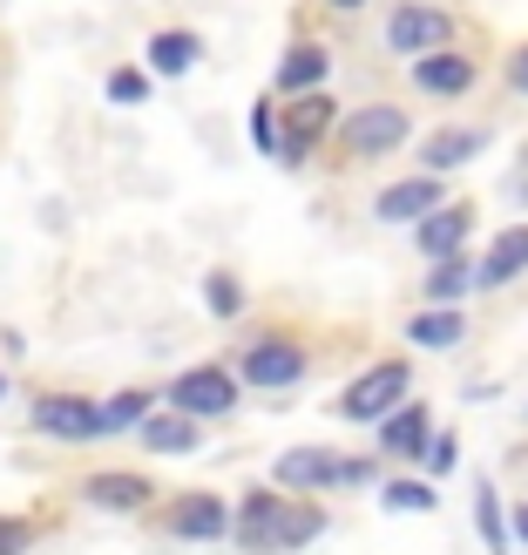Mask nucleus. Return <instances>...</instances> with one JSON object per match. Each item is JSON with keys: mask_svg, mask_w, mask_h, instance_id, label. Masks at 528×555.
<instances>
[{"mask_svg": "<svg viewBox=\"0 0 528 555\" xmlns=\"http://www.w3.org/2000/svg\"><path fill=\"white\" fill-rule=\"evenodd\" d=\"M508 89H515V95H528V41L508 54Z\"/></svg>", "mask_w": 528, "mask_h": 555, "instance_id": "obj_32", "label": "nucleus"}, {"mask_svg": "<svg viewBox=\"0 0 528 555\" xmlns=\"http://www.w3.org/2000/svg\"><path fill=\"white\" fill-rule=\"evenodd\" d=\"M521 271H528V224H508L502 237L488 244V258L475 264V285L481 292H502V285H515Z\"/></svg>", "mask_w": 528, "mask_h": 555, "instance_id": "obj_17", "label": "nucleus"}, {"mask_svg": "<svg viewBox=\"0 0 528 555\" xmlns=\"http://www.w3.org/2000/svg\"><path fill=\"white\" fill-rule=\"evenodd\" d=\"M440 204H448V183L421 170V177L386 183L379 197H373V217H379V224H421V217H427V210H440Z\"/></svg>", "mask_w": 528, "mask_h": 555, "instance_id": "obj_14", "label": "nucleus"}, {"mask_svg": "<svg viewBox=\"0 0 528 555\" xmlns=\"http://www.w3.org/2000/svg\"><path fill=\"white\" fill-rule=\"evenodd\" d=\"M54 535V515H21V508H0V555H35Z\"/></svg>", "mask_w": 528, "mask_h": 555, "instance_id": "obj_24", "label": "nucleus"}, {"mask_svg": "<svg viewBox=\"0 0 528 555\" xmlns=\"http://www.w3.org/2000/svg\"><path fill=\"white\" fill-rule=\"evenodd\" d=\"M332 122H339V108H332L325 95H292V108L278 116V150L271 156H285L292 170H298V163L332 135Z\"/></svg>", "mask_w": 528, "mask_h": 555, "instance_id": "obj_9", "label": "nucleus"}, {"mask_svg": "<svg viewBox=\"0 0 528 555\" xmlns=\"http://www.w3.org/2000/svg\"><path fill=\"white\" fill-rule=\"evenodd\" d=\"M373 481H379V461L339 454V467H332V488H373Z\"/></svg>", "mask_w": 528, "mask_h": 555, "instance_id": "obj_29", "label": "nucleus"}, {"mask_svg": "<svg viewBox=\"0 0 528 555\" xmlns=\"http://www.w3.org/2000/svg\"><path fill=\"white\" fill-rule=\"evenodd\" d=\"M481 150H488V129H440L421 143V170L440 177V170H454V163H475Z\"/></svg>", "mask_w": 528, "mask_h": 555, "instance_id": "obj_19", "label": "nucleus"}, {"mask_svg": "<svg viewBox=\"0 0 528 555\" xmlns=\"http://www.w3.org/2000/svg\"><path fill=\"white\" fill-rule=\"evenodd\" d=\"M400 400H413V359H373L366 373H352L339 386L332 413H339L346 427H379Z\"/></svg>", "mask_w": 528, "mask_h": 555, "instance_id": "obj_3", "label": "nucleus"}, {"mask_svg": "<svg viewBox=\"0 0 528 555\" xmlns=\"http://www.w3.org/2000/svg\"><path fill=\"white\" fill-rule=\"evenodd\" d=\"M325 508L319 502H305V494H278L271 481L258 488H244L237 502H231V542L244 555H298V548H312L325 535Z\"/></svg>", "mask_w": 528, "mask_h": 555, "instance_id": "obj_1", "label": "nucleus"}, {"mask_svg": "<svg viewBox=\"0 0 528 555\" xmlns=\"http://www.w3.org/2000/svg\"><path fill=\"white\" fill-rule=\"evenodd\" d=\"M475 529H481L488 555H521V548H515V535H508V502H502V488H494L488 475L475 481Z\"/></svg>", "mask_w": 528, "mask_h": 555, "instance_id": "obj_20", "label": "nucleus"}, {"mask_svg": "<svg viewBox=\"0 0 528 555\" xmlns=\"http://www.w3.org/2000/svg\"><path fill=\"white\" fill-rule=\"evenodd\" d=\"M421 467H427V481L454 475V467H461V440H454V434H434V440H427V454H421Z\"/></svg>", "mask_w": 528, "mask_h": 555, "instance_id": "obj_28", "label": "nucleus"}, {"mask_svg": "<svg viewBox=\"0 0 528 555\" xmlns=\"http://www.w3.org/2000/svg\"><path fill=\"white\" fill-rule=\"evenodd\" d=\"M475 81H481V68H475V54H461V48H434V54L413 62V89L427 102H461Z\"/></svg>", "mask_w": 528, "mask_h": 555, "instance_id": "obj_12", "label": "nucleus"}, {"mask_svg": "<svg viewBox=\"0 0 528 555\" xmlns=\"http://www.w3.org/2000/svg\"><path fill=\"white\" fill-rule=\"evenodd\" d=\"M467 237H475V204L467 197H448L440 210H427L421 224H413V244H421V258L440 264V258H461Z\"/></svg>", "mask_w": 528, "mask_h": 555, "instance_id": "obj_11", "label": "nucleus"}, {"mask_svg": "<svg viewBox=\"0 0 528 555\" xmlns=\"http://www.w3.org/2000/svg\"><path fill=\"white\" fill-rule=\"evenodd\" d=\"M197 54H204V41L183 35V27H170V35L150 41V75H190V68H197Z\"/></svg>", "mask_w": 528, "mask_h": 555, "instance_id": "obj_25", "label": "nucleus"}, {"mask_svg": "<svg viewBox=\"0 0 528 555\" xmlns=\"http://www.w3.org/2000/svg\"><path fill=\"white\" fill-rule=\"evenodd\" d=\"M75 502H81V508H95V515L143 521V515L163 502V488L143 475V467H89V475L75 481Z\"/></svg>", "mask_w": 528, "mask_h": 555, "instance_id": "obj_8", "label": "nucleus"}, {"mask_svg": "<svg viewBox=\"0 0 528 555\" xmlns=\"http://www.w3.org/2000/svg\"><path fill=\"white\" fill-rule=\"evenodd\" d=\"M332 135H339V150H346L352 163H379V156L407 150L413 116H407L400 102H359L352 116H339V122H332Z\"/></svg>", "mask_w": 528, "mask_h": 555, "instance_id": "obj_7", "label": "nucleus"}, {"mask_svg": "<svg viewBox=\"0 0 528 555\" xmlns=\"http://www.w3.org/2000/svg\"><path fill=\"white\" fill-rule=\"evenodd\" d=\"M143 521H156V535L190 542V548L231 542V502H224L217 488H177V494H163V502H156Z\"/></svg>", "mask_w": 528, "mask_h": 555, "instance_id": "obj_2", "label": "nucleus"}, {"mask_svg": "<svg viewBox=\"0 0 528 555\" xmlns=\"http://www.w3.org/2000/svg\"><path fill=\"white\" fill-rule=\"evenodd\" d=\"M136 448H143V454H163V461H177V454H204V421H190V413L156 406L150 421L136 427Z\"/></svg>", "mask_w": 528, "mask_h": 555, "instance_id": "obj_16", "label": "nucleus"}, {"mask_svg": "<svg viewBox=\"0 0 528 555\" xmlns=\"http://www.w3.org/2000/svg\"><path fill=\"white\" fill-rule=\"evenodd\" d=\"M252 143H258V150H265V156H271V150H278V108H271V95H265V102H258V108H252Z\"/></svg>", "mask_w": 528, "mask_h": 555, "instance_id": "obj_31", "label": "nucleus"}, {"mask_svg": "<svg viewBox=\"0 0 528 555\" xmlns=\"http://www.w3.org/2000/svg\"><path fill=\"white\" fill-rule=\"evenodd\" d=\"M379 502L394 508V515H427V508H440V494L421 475H394V481H379Z\"/></svg>", "mask_w": 528, "mask_h": 555, "instance_id": "obj_26", "label": "nucleus"}, {"mask_svg": "<svg viewBox=\"0 0 528 555\" xmlns=\"http://www.w3.org/2000/svg\"><path fill=\"white\" fill-rule=\"evenodd\" d=\"M156 406H163V400L150 393V386H123V393H108V400H102V440H108V434H136Z\"/></svg>", "mask_w": 528, "mask_h": 555, "instance_id": "obj_22", "label": "nucleus"}, {"mask_svg": "<svg viewBox=\"0 0 528 555\" xmlns=\"http://www.w3.org/2000/svg\"><path fill=\"white\" fill-rule=\"evenodd\" d=\"M170 413H190V421H231L237 413V400H244V386H237V373L231 366H217V359H204V366H183L170 386L156 393Z\"/></svg>", "mask_w": 528, "mask_h": 555, "instance_id": "obj_5", "label": "nucleus"}, {"mask_svg": "<svg viewBox=\"0 0 528 555\" xmlns=\"http://www.w3.org/2000/svg\"><path fill=\"white\" fill-rule=\"evenodd\" d=\"M237 386H258V393H285V386H298L305 373H312V352H305V339H292V332H258V339H244L237 359H231Z\"/></svg>", "mask_w": 528, "mask_h": 555, "instance_id": "obj_4", "label": "nucleus"}, {"mask_svg": "<svg viewBox=\"0 0 528 555\" xmlns=\"http://www.w3.org/2000/svg\"><path fill=\"white\" fill-rule=\"evenodd\" d=\"M407 339L427 352H454V346H467V312L461 305H427V312L407 319Z\"/></svg>", "mask_w": 528, "mask_h": 555, "instance_id": "obj_18", "label": "nucleus"}, {"mask_svg": "<svg viewBox=\"0 0 528 555\" xmlns=\"http://www.w3.org/2000/svg\"><path fill=\"white\" fill-rule=\"evenodd\" d=\"M373 434H379V454L386 461H421L427 440H434V413H427V400H400Z\"/></svg>", "mask_w": 528, "mask_h": 555, "instance_id": "obj_15", "label": "nucleus"}, {"mask_svg": "<svg viewBox=\"0 0 528 555\" xmlns=\"http://www.w3.org/2000/svg\"><path fill=\"white\" fill-rule=\"evenodd\" d=\"M421 292H427V305H461L467 292H475V258H440V264H427V278H421Z\"/></svg>", "mask_w": 528, "mask_h": 555, "instance_id": "obj_23", "label": "nucleus"}, {"mask_svg": "<svg viewBox=\"0 0 528 555\" xmlns=\"http://www.w3.org/2000/svg\"><path fill=\"white\" fill-rule=\"evenodd\" d=\"M332 467H339V454H332V448H285V454H278V467H271V488L319 502V494H332Z\"/></svg>", "mask_w": 528, "mask_h": 555, "instance_id": "obj_13", "label": "nucleus"}, {"mask_svg": "<svg viewBox=\"0 0 528 555\" xmlns=\"http://www.w3.org/2000/svg\"><path fill=\"white\" fill-rule=\"evenodd\" d=\"M27 427L41 440H62V448H89V440H102V400L75 393V386H48L27 400Z\"/></svg>", "mask_w": 528, "mask_h": 555, "instance_id": "obj_6", "label": "nucleus"}, {"mask_svg": "<svg viewBox=\"0 0 528 555\" xmlns=\"http://www.w3.org/2000/svg\"><path fill=\"white\" fill-rule=\"evenodd\" d=\"M143 95H150V75L143 68H116V75H108V102L129 108V102H143Z\"/></svg>", "mask_w": 528, "mask_h": 555, "instance_id": "obj_30", "label": "nucleus"}, {"mask_svg": "<svg viewBox=\"0 0 528 555\" xmlns=\"http://www.w3.org/2000/svg\"><path fill=\"white\" fill-rule=\"evenodd\" d=\"M325 81V48L319 41H298L285 62H278V95H319Z\"/></svg>", "mask_w": 528, "mask_h": 555, "instance_id": "obj_21", "label": "nucleus"}, {"mask_svg": "<svg viewBox=\"0 0 528 555\" xmlns=\"http://www.w3.org/2000/svg\"><path fill=\"white\" fill-rule=\"evenodd\" d=\"M8 393H14V386H8V373H0V400H8Z\"/></svg>", "mask_w": 528, "mask_h": 555, "instance_id": "obj_35", "label": "nucleus"}, {"mask_svg": "<svg viewBox=\"0 0 528 555\" xmlns=\"http://www.w3.org/2000/svg\"><path fill=\"white\" fill-rule=\"evenodd\" d=\"M204 305H210V319H237V312H244V285H237V271L217 264V271L204 278Z\"/></svg>", "mask_w": 528, "mask_h": 555, "instance_id": "obj_27", "label": "nucleus"}, {"mask_svg": "<svg viewBox=\"0 0 528 555\" xmlns=\"http://www.w3.org/2000/svg\"><path fill=\"white\" fill-rule=\"evenodd\" d=\"M332 8H339V14H352V8H366V0H332Z\"/></svg>", "mask_w": 528, "mask_h": 555, "instance_id": "obj_34", "label": "nucleus"}, {"mask_svg": "<svg viewBox=\"0 0 528 555\" xmlns=\"http://www.w3.org/2000/svg\"><path fill=\"white\" fill-rule=\"evenodd\" d=\"M508 535H521V542H528V502H515V508H508Z\"/></svg>", "mask_w": 528, "mask_h": 555, "instance_id": "obj_33", "label": "nucleus"}, {"mask_svg": "<svg viewBox=\"0 0 528 555\" xmlns=\"http://www.w3.org/2000/svg\"><path fill=\"white\" fill-rule=\"evenodd\" d=\"M386 48L413 54V62L434 54V48H454V14L448 8H421V0H413V8H394V21H386Z\"/></svg>", "mask_w": 528, "mask_h": 555, "instance_id": "obj_10", "label": "nucleus"}]
</instances>
